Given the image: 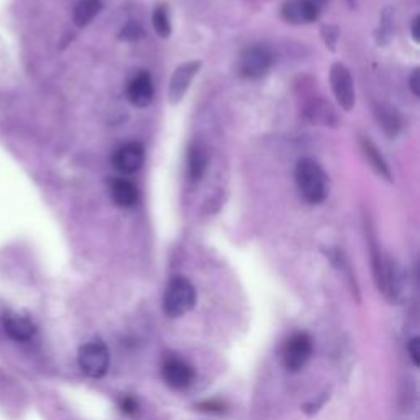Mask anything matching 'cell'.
Returning <instances> with one entry per match:
<instances>
[{"label": "cell", "instance_id": "cell-11", "mask_svg": "<svg viewBox=\"0 0 420 420\" xmlns=\"http://www.w3.org/2000/svg\"><path fill=\"white\" fill-rule=\"evenodd\" d=\"M162 378H165L166 385L173 389H186L187 386H191L194 371L183 360L168 358L162 364Z\"/></svg>", "mask_w": 420, "mask_h": 420}, {"label": "cell", "instance_id": "cell-5", "mask_svg": "<svg viewBox=\"0 0 420 420\" xmlns=\"http://www.w3.org/2000/svg\"><path fill=\"white\" fill-rule=\"evenodd\" d=\"M330 85L338 106L346 112L351 110L355 106V84L348 67L335 62L330 69Z\"/></svg>", "mask_w": 420, "mask_h": 420}, {"label": "cell", "instance_id": "cell-3", "mask_svg": "<svg viewBox=\"0 0 420 420\" xmlns=\"http://www.w3.org/2000/svg\"><path fill=\"white\" fill-rule=\"evenodd\" d=\"M78 363L81 371L92 379H101L107 374L110 367V353L107 345L101 340L85 343L79 348Z\"/></svg>", "mask_w": 420, "mask_h": 420}, {"label": "cell", "instance_id": "cell-4", "mask_svg": "<svg viewBox=\"0 0 420 420\" xmlns=\"http://www.w3.org/2000/svg\"><path fill=\"white\" fill-rule=\"evenodd\" d=\"M271 65H273V54L269 49L256 44L242 53L240 60H238V72L242 78L256 81L268 74Z\"/></svg>", "mask_w": 420, "mask_h": 420}, {"label": "cell", "instance_id": "cell-8", "mask_svg": "<svg viewBox=\"0 0 420 420\" xmlns=\"http://www.w3.org/2000/svg\"><path fill=\"white\" fill-rule=\"evenodd\" d=\"M202 62L201 61H189L180 65L178 69L174 71L173 78L169 81V90L168 97L171 103H178L183 101V97L186 96L189 85L197 76L199 69H201Z\"/></svg>", "mask_w": 420, "mask_h": 420}, {"label": "cell", "instance_id": "cell-7", "mask_svg": "<svg viewBox=\"0 0 420 420\" xmlns=\"http://www.w3.org/2000/svg\"><path fill=\"white\" fill-rule=\"evenodd\" d=\"M114 168L121 174H135L144 162V148L142 143L130 142L120 146L112 156Z\"/></svg>", "mask_w": 420, "mask_h": 420}, {"label": "cell", "instance_id": "cell-24", "mask_svg": "<svg viewBox=\"0 0 420 420\" xmlns=\"http://www.w3.org/2000/svg\"><path fill=\"white\" fill-rule=\"evenodd\" d=\"M412 38L415 43L420 42V17H415L412 22Z\"/></svg>", "mask_w": 420, "mask_h": 420}, {"label": "cell", "instance_id": "cell-26", "mask_svg": "<svg viewBox=\"0 0 420 420\" xmlns=\"http://www.w3.org/2000/svg\"><path fill=\"white\" fill-rule=\"evenodd\" d=\"M348 3L350 6H355V0H348Z\"/></svg>", "mask_w": 420, "mask_h": 420}, {"label": "cell", "instance_id": "cell-12", "mask_svg": "<svg viewBox=\"0 0 420 420\" xmlns=\"http://www.w3.org/2000/svg\"><path fill=\"white\" fill-rule=\"evenodd\" d=\"M2 324L7 335L15 342H30L36 335V325L25 315L7 314Z\"/></svg>", "mask_w": 420, "mask_h": 420}, {"label": "cell", "instance_id": "cell-6", "mask_svg": "<svg viewBox=\"0 0 420 420\" xmlns=\"http://www.w3.org/2000/svg\"><path fill=\"white\" fill-rule=\"evenodd\" d=\"M312 355V338L307 333H296L289 338L284 348V367L287 371H299Z\"/></svg>", "mask_w": 420, "mask_h": 420}, {"label": "cell", "instance_id": "cell-13", "mask_svg": "<svg viewBox=\"0 0 420 420\" xmlns=\"http://www.w3.org/2000/svg\"><path fill=\"white\" fill-rule=\"evenodd\" d=\"M209 168V151L204 144L192 143L187 151V178L192 183L202 179Z\"/></svg>", "mask_w": 420, "mask_h": 420}, {"label": "cell", "instance_id": "cell-22", "mask_svg": "<svg viewBox=\"0 0 420 420\" xmlns=\"http://www.w3.org/2000/svg\"><path fill=\"white\" fill-rule=\"evenodd\" d=\"M409 89L415 97L420 96V71L414 69L412 76L409 78Z\"/></svg>", "mask_w": 420, "mask_h": 420}, {"label": "cell", "instance_id": "cell-19", "mask_svg": "<svg viewBox=\"0 0 420 420\" xmlns=\"http://www.w3.org/2000/svg\"><path fill=\"white\" fill-rule=\"evenodd\" d=\"M144 36V30L142 28V25L137 24V22H128L124 28L120 31V40L121 42H138Z\"/></svg>", "mask_w": 420, "mask_h": 420}, {"label": "cell", "instance_id": "cell-1", "mask_svg": "<svg viewBox=\"0 0 420 420\" xmlns=\"http://www.w3.org/2000/svg\"><path fill=\"white\" fill-rule=\"evenodd\" d=\"M294 178L297 189L305 202L317 205L325 201L328 194V183L319 162L309 160V158L301 160L296 166Z\"/></svg>", "mask_w": 420, "mask_h": 420}, {"label": "cell", "instance_id": "cell-14", "mask_svg": "<svg viewBox=\"0 0 420 420\" xmlns=\"http://www.w3.org/2000/svg\"><path fill=\"white\" fill-rule=\"evenodd\" d=\"M361 150H363V155L367 156L369 166L374 169V173L381 176V178H385L386 180H392V173L386 158L381 155V151L378 150L376 144L368 137H361Z\"/></svg>", "mask_w": 420, "mask_h": 420}, {"label": "cell", "instance_id": "cell-9", "mask_svg": "<svg viewBox=\"0 0 420 420\" xmlns=\"http://www.w3.org/2000/svg\"><path fill=\"white\" fill-rule=\"evenodd\" d=\"M281 17L291 25L312 24L319 17V7L312 0H287L281 8Z\"/></svg>", "mask_w": 420, "mask_h": 420}, {"label": "cell", "instance_id": "cell-23", "mask_svg": "<svg viewBox=\"0 0 420 420\" xmlns=\"http://www.w3.org/2000/svg\"><path fill=\"white\" fill-rule=\"evenodd\" d=\"M199 408H201L202 410H207V412H222V408L224 405L222 404H217V403H205V404H202V405H199Z\"/></svg>", "mask_w": 420, "mask_h": 420}, {"label": "cell", "instance_id": "cell-18", "mask_svg": "<svg viewBox=\"0 0 420 420\" xmlns=\"http://www.w3.org/2000/svg\"><path fill=\"white\" fill-rule=\"evenodd\" d=\"M153 26H155L156 33L162 36V38H168L171 35L169 13L165 6H158L155 12H153Z\"/></svg>", "mask_w": 420, "mask_h": 420}, {"label": "cell", "instance_id": "cell-20", "mask_svg": "<svg viewBox=\"0 0 420 420\" xmlns=\"http://www.w3.org/2000/svg\"><path fill=\"white\" fill-rule=\"evenodd\" d=\"M408 351L410 355V360H412V363L415 364V367H419L420 364V338L419 337H414L412 340L409 342Z\"/></svg>", "mask_w": 420, "mask_h": 420}, {"label": "cell", "instance_id": "cell-25", "mask_svg": "<svg viewBox=\"0 0 420 420\" xmlns=\"http://www.w3.org/2000/svg\"><path fill=\"white\" fill-rule=\"evenodd\" d=\"M312 2L315 3V6H317V7L320 8V6H324V3L327 2V0H312Z\"/></svg>", "mask_w": 420, "mask_h": 420}, {"label": "cell", "instance_id": "cell-17", "mask_svg": "<svg viewBox=\"0 0 420 420\" xmlns=\"http://www.w3.org/2000/svg\"><path fill=\"white\" fill-rule=\"evenodd\" d=\"M101 10H102L101 0H81L74 8V15H72V18H74V24L83 28V26L89 25L90 22L101 13Z\"/></svg>", "mask_w": 420, "mask_h": 420}, {"label": "cell", "instance_id": "cell-16", "mask_svg": "<svg viewBox=\"0 0 420 420\" xmlns=\"http://www.w3.org/2000/svg\"><path fill=\"white\" fill-rule=\"evenodd\" d=\"M374 115H376L379 128H383V132H385L387 137L394 138L396 135L399 133L403 120H401L399 112H397L394 107L387 106V103H379V106L374 108Z\"/></svg>", "mask_w": 420, "mask_h": 420}, {"label": "cell", "instance_id": "cell-10", "mask_svg": "<svg viewBox=\"0 0 420 420\" xmlns=\"http://www.w3.org/2000/svg\"><path fill=\"white\" fill-rule=\"evenodd\" d=\"M153 94H155V85L153 79L148 72H138L135 78L130 81L126 85V99L132 106L138 108L148 107L153 101Z\"/></svg>", "mask_w": 420, "mask_h": 420}, {"label": "cell", "instance_id": "cell-15", "mask_svg": "<svg viewBox=\"0 0 420 420\" xmlns=\"http://www.w3.org/2000/svg\"><path fill=\"white\" fill-rule=\"evenodd\" d=\"M112 201L119 207L130 209L138 202V191L133 183L126 179H114L110 183Z\"/></svg>", "mask_w": 420, "mask_h": 420}, {"label": "cell", "instance_id": "cell-2", "mask_svg": "<svg viewBox=\"0 0 420 420\" xmlns=\"http://www.w3.org/2000/svg\"><path fill=\"white\" fill-rule=\"evenodd\" d=\"M196 289L186 278L171 279L166 287L165 299H162V309L168 317L178 319L191 312L196 305Z\"/></svg>", "mask_w": 420, "mask_h": 420}, {"label": "cell", "instance_id": "cell-21", "mask_svg": "<svg viewBox=\"0 0 420 420\" xmlns=\"http://www.w3.org/2000/svg\"><path fill=\"white\" fill-rule=\"evenodd\" d=\"M120 409L124 410L125 414L135 415V412H137V409H138V404H137V401L133 399V397H124V399H121V403H120Z\"/></svg>", "mask_w": 420, "mask_h": 420}]
</instances>
